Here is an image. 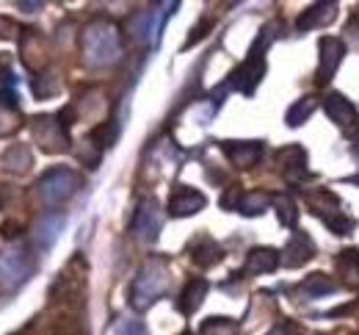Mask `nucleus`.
Listing matches in <instances>:
<instances>
[{
  "instance_id": "obj_22",
  "label": "nucleus",
  "mask_w": 359,
  "mask_h": 335,
  "mask_svg": "<svg viewBox=\"0 0 359 335\" xmlns=\"http://www.w3.org/2000/svg\"><path fill=\"white\" fill-rule=\"evenodd\" d=\"M273 202H276V214H279V222H282L285 228H293V225H296V219H299V211H296L293 199H290V197H276Z\"/></svg>"
},
{
  "instance_id": "obj_19",
  "label": "nucleus",
  "mask_w": 359,
  "mask_h": 335,
  "mask_svg": "<svg viewBox=\"0 0 359 335\" xmlns=\"http://www.w3.org/2000/svg\"><path fill=\"white\" fill-rule=\"evenodd\" d=\"M313 111H315V100H313V97H304V100L293 103V105H290V111H287V125H290V128H299V125H304V122L313 117Z\"/></svg>"
},
{
  "instance_id": "obj_10",
  "label": "nucleus",
  "mask_w": 359,
  "mask_h": 335,
  "mask_svg": "<svg viewBox=\"0 0 359 335\" xmlns=\"http://www.w3.org/2000/svg\"><path fill=\"white\" fill-rule=\"evenodd\" d=\"M315 255V244L313 239L307 236V233H296L293 239L287 241V247L282 249V263L285 266H290V269H296V266H304L310 258Z\"/></svg>"
},
{
  "instance_id": "obj_24",
  "label": "nucleus",
  "mask_w": 359,
  "mask_h": 335,
  "mask_svg": "<svg viewBox=\"0 0 359 335\" xmlns=\"http://www.w3.org/2000/svg\"><path fill=\"white\" fill-rule=\"evenodd\" d=\"M111 335H147V330H144V324L138 319H122V322H116Z\"/></svg>"
},
{
  "instance_id": "obj_13",
  "label": "nucleus",
  "mask_w": 359,
  "mask_h": 335,
  "mask_svg": "<svg viewBox=\"0 0 359 335\" xmlns=\"http://www.w3.org/2000/svg\"><path fill=\"white\" fill-rule=\"evenodd\" d=\"M337 14V6L334 3H318L310 6L302 17H299V31H310V28H320V25H329Z\"/></svg>"
},
{
  "instance_id": "obj_25",
  "label": "nucleus",
  "mask_w": 359,
  "mask_h": 335,
  "mask_svg": "<svg viewBox=\"0 0 359 335\" xmlns=\"http://www.w3.org/2000/svg\"><path fill=\"white\" fill-rule=\"evenodd\" d=\"M354 152H359V133L354 136Z\"/></svg>"
},
{
  "instance_id": "obj_15",
  "label": "nucleus",
  "mask_w": 359,
  "mask_h": 335,
  "mask_svg": "<svg viewBox=\"0 0 359 335\" xmlns=\"http://www.w3.org/2000/svg\"><path fill=\"white\" fill-rule=\"evenodd\" d=\"M226 155L238 164V166H252L260 155H263V144L260 142H232V144H224Z\"/></svg>"
},
{
  "instance_id": "obj_8",
  "label": "nucleus",
  "mask_w": 359,
  "mask_h": 335,
  "mask_svg": "<svg viewBox=\"0 0 359 335\" xmlns=\"http://www.w3.org/2000/svg\"><path fill=\"white\" fill-rule=\"evenodd\" d=\"M64 216L61 214H47V216H42L39 222H36V228H34V233H31V241H34V247L39 249V252H45V249H50L55 241H58V236H61V230H64Z\"/></svg>"
},
{
  "instance_id": "obj_23",
  "label": "nucleus",
  "mask_w": 359,
  "mask_h": 335,
  "mask_svg": "<svg viewBox=\"0 0 359 335\" xmlns=\"http://www.w3.org/2000/svg\"><path fill=\"white\" fill-rule=\"evenodd\" d=\"M323 219H326V225H329L337 236H346V233L354 230V219H348L346 214H329V216H323Z\"/></svg>"
},
{
  "instance_id": "obj_7",
  "label": "nucleus",
  "mask_w": 359,
  "mask_h": 335,
  "mask_svg": "<svg viewBox=\"0 0 359 335\" xmlns=\"http://www.w3.org/2000/svg\"><path fill=\"white\" fill-rule=\"evenodd\" d=\"M343 55H346V45L337 37H323L320 39V67H318V81L320 84H326V81L334 78Z\"/></svg>"
},
{
  "instance_id": "obj_16",
  "label": "nucleus",
  "mask_w": 359,
  "mask_h": 335,
  "mask_svg": "<svg viewBox=\"0 0 359 335\" xmlns=\"http://www.w3.org/2000/svg\"><path fill=\"white\" fill-rule=\"evenodd\" d=\"M191 261L196 266H213L222 261V247L213 239H199L191 244Z\"/></svg>"
},
{
  "instance_id": "obj_4",
  "label": "nucleus",
  "mask_w": 359,
  "mask_h": 335,
  "mask_svg": "<svg viewBox=\"0 0 359 335\" xmlns=\"http://www.w3.org/2000/svg\"><path fill=\"white\" fill-rule=\"evenodd\" d=\"M34 275V261L28 249H8L0 255V288L22 286Z\"/></svg>"
},
{
  "instance_id": "obj_1",
  "label": "nucleus",
  "mask_w": 359,
  "mask_h": 335,
  "mask_svg": "<svg viewBox=\"0 0 359 335\" xmlns=\"http://www.w3.org/2000/svg\"><path fill=\"white\" fill-rule=\"evenodd\" d=\"M83 58L89 61L91 67H105V64H114L122 53L119 45V31L111 25V22H94L83 31Z\"/></svg>"
},
{
  "instance_id": "obj_3",
  "label": "nucleus",
  "mask_w": 359,
  "mask_h": 335,
  "mask_svg": "<svg viewBox=\"0 0 359 335\" xmlns=\"http://www.w3.org/2000/svg\"><path fill=\"white\" fill-rule=\"evenodd\" d=\"M78 183H81V178H78L72 169L55 166V169H50V172L42 175L36 192H39L45 205H58V202H64V199H69V197L75 194Z\"/></svg>"
},
{
  "instance_id": "obj_18",
  "label": "nucleus",
  "mask_w": 359,
  "mask_h": 335,
  "mask_svg": "<svg viewBox=\"0 0 359 335\" xmlns=\"http://www.w3.org/2000/svg\"><path fill=\"white\" fill-rule=\"evenodd\" d=\"M299 291H302L307 299H320V296H326V294H334L337 286H334L326 275H320V272H318V275H310V277L299 286Z\"/></svg>"
},
{
  "instance_id": "obj_20",
  "label": "nucleus",
  "mask_w": 359,
  "mask_h": 335,
  "mask_svg": "<svg viewBox=\"0 0 359 335\" xmlns=\"http://www.w3.org/2000/svg\"><path fill=\"white\" fill-rule=\"evenodd\" d=\"M3 161H6L8 169H14V172H25L28 164H31V150H28L25 144H14V147L6 152Z\"/></svg>"
},
{
  "instance_id": "obj_17",
  "label": "nucleus",
  "mask_w": 359,
  "mask_h": 335,
  "mask_svg": "<svg viewBox=\"0 0 359 335\" xmlns=\"http://www.w3.org/2000/svg\"><path fill=\"white\" fill-rule=\"evenodd\" d=\"M279 166L285 169L287 178H299L307 169V152L302 147H285L279 152Z\"/></svg>"
},
{
  "instance_id": "obj_11",
  "label": "nucleus",
  "mask_w": 359,
  "mask_h": 335,
  "mask_svg": "<svg viewBox=\"0 0 359 335\" xmlns=\"http://www.w3.org/2000/svg\"><path fill=\"white\" fill-rule=\"evenodd\" d=\"M323 108H326L329 119H332V122H337V125H343V128L357 122V105H354L348 97L337 95V92L326 95V100H323Z\"/></svg>"
},
{
  "instance_id": "obj_6",
  "label": "nucleus",
  "mask_w": 359,
  "mask_h": 335,
  "mask_svg": "<svg viewBox=\"0 0 359 335\" xmlns=\"http://www.w3.org/2000/svg\"><path fill=\"white\" fill-rule=\"evenodd\" d=\"M263 72H266V61H263V55H257V53H252L235 72H232V86L235 89H241L243 95H252L255 92V86L260 84V78H263Z\"/></svg>"
},
{
  "instance_id": "obj_12",
  "label": "nucleus",
  "mask_w": 359,
  "mask_h": 335,
  "mask_svg": "<svg viewBox=\"0 0 359 335\" xmlns=\"http://www.w3.org/2000/svg\"><path fill=\"white\" fill-rule=\"evenodd\" d=\"M279 266V252L271 247H255L246 258V272L249 275H269Z\"/></svg>"
},
{
  "instance_id": "obj_21",
  "label": "nucleus",
  "mask_w": 359,
  "mask_h": 335,
  "mask_svg": "<svg viewBox=\"0 0 359 335\" xmlns=\"http://www.w3.org/2000/svg\"><path fill=\"white\" fill-rule=\"evenodd\" d=\"M269 202H271L269 194L255 192V194H249L238 208H241V214H246V216H257V214H263V211L269 208Z\"/></svg>"
},
{
  "instance_id": "obj_14",
  "label": "nucleus",
  "mask_w": 359,
  "mask_h": 335,
  "mask_svg": "<svg viewBox=\"0 0 359 335\" xmlns=\"http://www.w3.org/2000/svg\"><path fill=\"white\" fill-rule=\"evenodd\" d=\"M208 280H202V277H196V280H191L188 286L182 288V296H180V310L185 313V316H191L202 302H205V296H208Z\"/></svg>"
},
{
  "instance_id": "obj_9",
  "label": "nucleus",
  "mask_w": 359,
  "mask_h": 335,
  "mask_svg": "<svg viewBox=\"0 0 359 335\" xmlns=\"http://www.w3.org/2000/svg\"><path fill=\"white\" fill-rule=\"evenodd\" d=\"M208 205L205 194L196 192V189H188V186H180L175 189V194L169 197V214L172 216H191L196 211H202Z\"/></svg>"
},
{
  "instance_id": "obj_5",
  "label": "nucleus",
  "mask_w": 359,
  "mask_h": 335,
  "mask_svg": "<svg viewBox=\"0 0 359 335\" xmlns=\"http://www.w3.org/2000/svg\"><path fill=\"white\" fill-rule=\"evenodd\" d=\"M130 230H133L135 239L147 241V244L161 236V211H158V202L155 199H144L138 205Z\"/></svg>"
},
{
  "instance_id": "obj_2",
  "label": "nucleus",
  "mask_w": 359,
  "mask_h": 335,
  "mask_svg": "<svg viewBox=\"0 0 359 335\" xmlns=\"http://www.w3.org/2000/svg\"><path fill=\"white\" fill-rule=\"evenodd\" d=\"M166 286H169L166 263L152 258V261H147L141 266V272H138V277H135L133 283V291H130V299H133V305L138 310H144V308H149L166 291Z\"/></svg>"
}]
</instances>
